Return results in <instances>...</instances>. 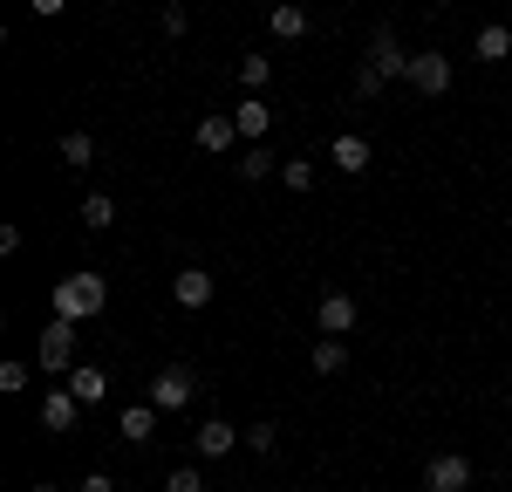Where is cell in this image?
Listing matches in <instances>:
<instances>
[{
	"mask_svg": "<svg viewBox=\"0 0 512 492\" xmlns=\"http://www.w3.org/2000/svg\"><path fill=\"white\" fill-rule=\"evenodd\" d=\"M267 35H280V41H301V35H308V7H294V0H280L274 14H267Z\"/></svg>",
	"mask_w": 512,
	"mask_h": 492,
	"instance_id": "cell-16",
	"label": "cell"
},
{
	"mask_svg": "<svg viewBox=\"0 0 512 492\" xmlns=\"http://www.w3.org/2000/svg\"><path fill=\"white\" fill-rule=\"evenodd\" d=\"M280 185H287V192H308V185H315V164H308V158H287V164H280Z\"/></svg>",
	"mask_w": 512,
	"mask_h": 492,
	"instance_id": "cell-24",
	"label": "cell"
},
{
	"mask_svg": "<svg viewBox=\"0 0 512 492\" xmlns=\"http://www.w3.org/2000/svg\"><path fill=\"white\" fill-rule=\"evenodd\" d=\"M69 390H76L82 410H89V404H103V397H110V376H103L96 363H76V369H69Z\"/></svg>",
	"mask_w": 512,
	"mask_h": 492,
	"instance_id": "cell-14",
	"label": "cell"
},
{
	"mask_svg": "<svg viewBox=\"0 0 512 492\" xmlns=\"http://www.w3.org/2000/svg\"><path fill=\"white\" fill-rule=\"evenodd\" d=\"M164 492H205V472H198V465H178V472L164 479Z\"/></svg>",
	"mask_w": 512,
	"mask_h": 492,
	"instance_id": "cell-26",
	"label": "cell"
},
{
	"mask_svg": "<svg viewBox=\"0 0 512 492\" xmlns=\"http://www.w3.org/2000/svg\"><path fill=\"white\" fill-rule=\"evenodd\" d=\"M315 328H321V335H349V328H355V294L328 287V294L315 301Z\"/></svg>",
	"mask_w": 512,
	"mask_h": 492,
	"instance_id": "cell-8",
	"label": "cell"
},
{
	"mask_svg": "<svg viewBox=\"0 0 512 492\" xmlns=\"http://www.w3.org/2000/svg\"><path fill=\"white\" fill-rule=\"evenodd\" d=\"M472 48H478V62H506L512 55V28H478Z\"/></svg>",
	"mask_w": 512,
	"mask_h": 492,
	"instance_id": "cell-20",
	"label": "cell"
},
{
	"mask_svg": "<svg viewBox=\"0 0 512 492\" xmlns=\"http://www.w3.org/2000/svg\"><path fill=\"white\" fill-rule=\"evenodd\" d=\"M362 69L383 82V89H390V82H410V48H403V35H396V28H376L369 62H362Z\"/></svg>",
	"mask_w": 512,
	"mask_h": 492,
	"instance_id": "cell-2",
	"label": "cell"
},
{
	"mask_svg": "<svg viewBox=\"0 0 512 492\" xmlns=\"http://www.w3.org/2000/svg\"><path fill=\"white\" fill-rule=\"evenodd\" d=\"M424 486L431 492H465L472 486V458H465V451H437L431 465H424Z\"/></svg>",
	"mask_w": 512,
	"mask_h": 492,
	"instance_id": "cell-5",
	"label": "cell"
},
{
	"mask_svg": "<svg viewBox=\"0 0 512 492\" xmlns=\"http://www.w3.org/2000/svg\"><path fill=\"white\" fill-rule=\"evenodd\" d=\"M41 369H48V376H69V369H76V322H69V315H48V322H41Z\"/></svg>",
	"mask_w": 512,
	"mask_h": 492,
	"instance_id": "cell-3",
	"label": "cell"
},
{
	"mask_svg": "<svg viewBox=\"0 0 512 492\" xmlns=\"http://www.w3.org/2000/svg\"><path fill=\"white\" fill-rule=\"evenodd\" d=\"M233 144H239V123L233 117H198V151L219 158V151H233Z\"/></svg>",
	"mask_w": 512,
	"mask_h": 492,
	"instance_id": "cell-13",
	"label": "cell"
},
{
	"mask_svg": "<svg viewBox=\"0 0 512 492\" xmlns=\"http://www.w3.org/2000/svg\"><path fill=\"white\" fill-rule=\"evenodd\" d=\"M328 158H335V171L362 178V171H369V137H335V144H328Z\"/></svg>",
	"mask_w": 512,
	"mask_h": 492,
	"instance_id": "cell-15",
	"label": "cell"
},
{
	"mask_svg": "<svg viewBox=\"0 0 512 492\" xmlns=\"http://www.w3.org/2000/svg\"><path fill=\"white\" fill-rule=\"evenodd\" d=\"M171 301L198 315V308L212 301V274H205V267H178V281H171Z\"/></svg>",
	"mask_w": 512,
	"mask_h": 492,
	"instance_id": "cell-10",
	"label": "cell"
},
{
	"mask_svg": "<svg viewBox=\"0 0 512 492\" xmlns=\"http://www.w3.org/2000/svg\"><path fill=\"white\" fill-rule=\"evenodd\" d=\"M349 369V342L342 335H321L315 342V376H342Z\"/></svg>",
	"mask_w": 512,
	"mask_h": 492,
	"instance_id": "cell-17",
	"label": "cell"
},
{
	"mask_svg": "<svg viewBox=\"0 0 512 492\" xmlns=\"http://www.w3.org/2000/svg\"><path fill=\"white\" fill-rule=\"evenodd\" d=\"M246 445H253V451H260V458H267V451L280 445V431H274V424H267V417H260V424H253V431H246Z\"/></svg>",
	"mask_w": 512,
	"mask_h": 492,
	"instance_id": "cell-27",
	"label": "cell"
},
{
	"mask_svg": "<svg viewBox=\"0 0 512 492\" xmlns=\"http://www.w3.org/2000/svg\"><path fill=\"white\" fill-rule=\"evenodd\" d=\"M158 417H164V410L151 404V397H144V404H130V410L117 417V431L130 438V445H151V431H158Z\"/></svg>",
	"mask_w": 512,
	"mask_h": 492,
	"instance_id": "cell-12",
	"label": "cell"
},
{
	"mask_svg": "<svg viewBox=\"0 0 512 492\" xmlns=\"http://www.w3.org/2000/svg\"><path fill=\"white\" fill-rule=\"evenodd\" d=\"M158 35H164V41H185V35H192V14H185L178 0H171V7L158 14Z\"/></svg>",
	"mask_w": 512,
	"mask_h": 492,
	"instance_id": "cell-23",
	"label": "cell"
},
{
	"mask_svg": "<svg viewBox=\"0 0 512 492\" xmlns=\"http://www.w3.org/2000/svg\"><path fill=\"white\" fill-rule=\"evenodd\" d=\"M82 417V397L69 383H55V390H41V431H76Z\"/></svg>",
	"mask_w": 512,
	"mask_h": 492,
	"instance_id": "cell-7",
	"label": "cell"
},
{
	"mask_svg": "<svg viewBox=\"0 0 512 492\" xmlns=\"http://www.w3.org/2000/svg\"><path fill=\"white\" fill-rule=\"evenodd\" d=\"M410 82H417V96H444V89H451V55H444V48L410 55Z\"/></svg>",
	"mask_w": 512,
	"mask_h": 492,
	"instance_id": "cell-6",
	"label": "cell"
},
{
	"mask_svg": "<svg viewBox=\"0 0 512 492\" xmlns=\"http://www.w3.org/2000/svg\"><path fill=\"white\" fill-rule=\"evenodd\" d=\"M233 123H239V137L267 144V130H274V110H267V96H239V103H233Z\"/></svg>",
	"mask_w": 512,
	"mask_h": 492,
	"instance_id": "cell-9",
	"label": "cell"
},
{
	"mask_svg": "<svg viewBox=\"0 0 512 492\" xmlns=\"http://www.w3.org/2000/svg\"><path fill=\"white\" fill-rule=\"evenodd\" d=\"M35 492H62V486H48V479H41V486H35Z\"/></svg>",
	"mask_w": 512,
	"mask_h": 492,
	"instance_id": "cell-30",
	"label": "cell"
},
{
	"mask_svg": "<svg viewBox=\"0 0 512 492\" xmlns=\"http://www.w3.org/2000/svg\"><path fill=\"white\" fill-rule=\"evenodd\" d=\"M82 226H89V233H110V226H117V199H110V192H89V199H82Z\"/></svg>",
	"mask_w": 512,
	"mask_h": 492,
	"instance_id": "cell-18",
	"label": "cell"
},
{
	"mask_svg": "<svg viewBox=\"0 0 512 492\" xmlns=\"http://www.w3.org/2000/svg\"><path fill=\"white\" fill-rule=\"evenodd\" d=\"M62 164L89 171V164H96V137H89V130H62Z\"/></svg>",
	"mask_w": 512,
	"mask_h": 492,
	"instance_id": "cell-19",
	"label": "cell"
},
{
	"mask_svg": "<svg viewBox=\"0 0 512 492\" xmlns=\"http://www.w3.org/2000/svg\"><path fill=\"white\" fill-rule=\"evenodd\" d=\"M192 397H198L192 363H164V369H158V383H151V404H158V410H185Z\"/></svg>",
	"mask_w": 512,
	"mask_h": 492,
	"instance_id": "cell-4",
	"label": "cell"
},
{
	"mask_svg": "<svg viewBox=\"0 0 512 492\" xmlns=\"http://www.w3.org/2000/svg\"><path fill=\"white\" fill-rule=\"evenodd\" d=\"M48 308H55V315H69V322H96V315L110 308V281H103L96 267H76V274H62V281H55Z\"/></svg>",
	"mask_w": 512,
	"mask_h": 492,
	"instance_id": "cell-1",
	"label": "cell"
},
{
	"mask_svg": "<svg viewBox=\"0 0 512 492\" xmlns=\"http://www.w3.org/2000/svg\"><path fill=\"white\" fill-rule=\"evenodd\" d=\"M274 171H280V164H274V151H267V144H253V151L239 158V178H246V185H267Z\"/></svg>",
	"mask_w": 512,
	"mask_h": 492,
	"instance_id": "cell-21",
	"label": "cell"
},
{
	"mask_svg": "<svg viewBox=\"0 0 512 492\" xmlns=\"http://www.w3.org/2000/svg\"><path fill=\"white\" fill-rule=\"evenodd\" d=\"M239 82H246V96H260V89L274 82V62H267V55H246V62H239Z\"/></svg>",
	"mask_w": 512,
	"mask_h": 492,
	"instance_id": "cell-22",
	"label": "cell"
},
{
	"mask_svg": "<svg viewBox=\"0 0 512 492\" xmlns=\"http://www.w3.org/2000/svg\"><path fill=\"white\" fill-rule=\"evenodd\" d=\"M82 492H117V479H110V472H89V479H82Z\"/></svg>",
	"mask_w": 512,
	"mask_h": 492,
	"instance_id": "cell-28",
	"label": "cell"
},
{
	"mask_svg": "<svg viewBox=\"0 0 512 492\" xmlns=\"http://www.w3.org/2000/svg\"><path fill=\"white\" fill-rule=\"evenodd\" d=\"M28 376H35V369L21 363V356H7V363H0V390L14 397V390H28Z\"/></svg>",
	"mask_w": 512,
	"mask_h": 492,
	"instance_id": "cell-25",
	"label": "cell"
},
{
	"mask_svg": "<svg viewBox=\"0 0 512 492\" xmlns=\"http://www.w3.org/2000/svg\"><path fill=\"white\" fill-rule=\"evenodd\" d=\"M192 445H198V458H226V451L239 445V431L226 424V417H205V424L192 431Z\"/></svg>",
	"mask_w": 512,
	"mask_h": 492,
	"instance_id": "cell-11",
	"label": "cell"
},
{
	"mask_svg": "<svg viewBox=\"0 0 512 492\" xmlns=\"http://www.w3.org/2000/svg\"><path fill=\"white\" fill-rule=\"evenodd\" d=\"M28 7H35L41 21H48V14H62V7H69V0H28Z\"/></svg>",
	"mask_w": 512,
	"mask_h": 492,
	"instance_id": "cell-29",
	"label": "cell"
}]
</instances>
